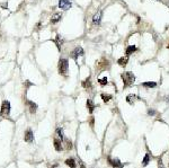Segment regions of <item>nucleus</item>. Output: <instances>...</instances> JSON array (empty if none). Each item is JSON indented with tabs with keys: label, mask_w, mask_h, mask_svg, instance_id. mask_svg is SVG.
I'll return each instance as SVG.
<instances>
[{
	"label": "nucleus",
	"mask_w": 169,
	"mask_h": 168,
	"mask_svg": "<svg viewBox=\"0 0 169 168\" xmlns=\"http://www.w3.org/2000/svg\"><path fill=\"white\" fill-rule=\"evenodd\" d=\"M121 78H122V80H123V84H124L123 87H124V88L132 86V85L134 84V81H135V76H134V73L131 72V71H127V72L122 73V74H121Z\"/></svg>",
	"instance_id": "1"
},
{
	"label": "nucleus",
	"mask_w": 169,
	"mask_h": 168,
	"mask_svg": "<svg viewBox=\"0 0 169 168\" xmlns=\"http://www.w3.org/2000/svg\"><path fill=\"white\" fill-rule=\"evenodd\" d=\"M61 18H62V15H61V14H54V15L52 16V18H51V23H52V24H56L57 22L61 20Z\"/></svg>",
	"instance_id": "16"
},
{
	"label": "nucleus",
	"mask_w": 169,
	"mask_h": 168,
	"mask_svg": "<svg viewBox=\"0 0 169 168\" xmlns=\"http://www.w3.org/2000/svg\"><path fill=\"white\" fill-rule=\"evenodd\" d=\"M94 121H95V119L91 117V119H90V125H91V126H94Z\"/></svg>",
	"instance_id": "27"
},
{
	"label": "nucleus",
	"mask_w": 169,
	"mask_h": 168,
	"mask_svg": "<svg viewBox=\"0 0 169 168\" xmlns=\"http://www.w3.org/2000/svg\"><path fill=\"white\" fill-rule=\"evenodd\" d=\"M69 65H68V60L67 59H60L59 60V63H57V70H59V73L63 77H67L68 74V69H69Z\"/></svg>",
	"instance_id": "2"
},
{
	"label": "nucleus",
	"mask_w": 169,
	"mask_h": 168,
	"mask_svg": "<svg viewBox=\"0 0 169 168\" xmlns=\"http://www.w3.org/2000/svg\"><path fill=\"white\" fill-rule=\"evenodd\" d=\"M81 55H84V50L81 49V47H76L75 49V51L72 52V58L73 59H77V58H79V57H81Z\"/></svg>",
	"instance_id": "8"
},
{
	"label": "nucleus",
	"mask_w": 169,
	"mask_h": 168,
	"mask_svg": "<svg viewBox=\"0 0 169 168\" xmlns=\"http://www.w3.org/2000/svg\"><path fill=\"white\" fill-rule=\"evenodd\" d=\"M86 105H87V108H88V112H89V113L91 114V113L94 112V109H95V107H96V105H95V104L92 103V101H90V99H88V101H87V104H86Z\"/></svg>",
	"instance_id": "14"
},
{
	"label": "nucleus",
	"mask_w": 169,
	"mask_h": 168,
	"mask_svg": "<svg viewBox=\"0 0 169 168\" xmlns=\"http://www.w3.org/2000/svg\"><path fill=\"white\" fill-rule=\"evenodd\" d=\"M134 101H135V96L134 95H129L126 97V101L130 104V105H133L134 104Z\"/></svg>",
	"instance_id": "22"
},
{
	"label": "nucleus",
	"mask_w": 169,
	"mask_h": 168,
	"mask_svg": "<svg viewBox=\"0 0 169 168\" xmlns=\"http://www.w3.org/2000/svg\"><path fill=\"white\" fill-rule=\"evenodd\" d=\"M54 43L56 44L57 49H59V50H61V45L63 44V40H62V37H61L60 35H56L55 40H54Z\"/></svg>",
	"instance_id": "17"
},
{
	"label": "nucleus",
	"mask_w": 169,
	"mask_h": 168,
	"mask_svg": "<svg viewBox=\"0 0 169 168\" xmlns=\"http://www.w3.org/2000/svg\"><path fill=\"white\" fill-rule=\"evenodd\" d=\"M127 62H129V58H127V57H122V58H119V59L117 60V63H118L121 67H125V66L127 65Z\"/></svg>",
	"instance_id": "12"
},
{
	"label": "nucleus",
	"mask_w": 169,
	"mask_h": 168,
	"mask_svg": "<svg viewBox=\"0 0 169 168\" xmlns=\"http://www.w3.org/2000/svg\"><path fill=\"white\" fill-rule=\"evenodd\" d=\"M10 113V103L8 101H3L1 104V111H0V115L1 116H8Z\"/></svg>",
	"instance_id": "3"
},
{
	"label": "nucleus",
	"mask_w": 169,
	"mask_h": 168,
	"mask_svg": "<svg viewBox=\"0 0 169 168\" xmlns=\"http://www.w3.org/2000/svg\"><path fill=\"white\" fill-rule=\"evenodd\" d=\"M65 165L69 166L70 168H76V161H75L73 158H69V159L65 160Z\"/></svg>",
	"instance_id": "20"
},
{
	"label": "nucleus",
	"mask_w": 169,
	"mask_h": 168,
	"mask_svg": "<svg viewBox=\"0 0 169 168\" xmlns=\"http://www.w3.org/2000/svg\"><path fill=\"white\" fill-rule=\"evenodd\" d=\"M137 50H138V49H137V46H135V45H130V46H127V47H126V50H125V54H126V57L131 55V54H132V53H134Z\"/></svg>",
	"instance_id": "11"
},
{
	"label": "nucleus",
	"mask_w": 169,
	"mask_h": 168,
	"mask_svg": "<svg viewBox=\"0 0 169 168\" xmlns=\"http://www.w3.org/2000/svg\"><path fill=\"white\" fill-rule=\"evenodd\" d=\"M24 140H25L26 142H32V141L34 140V134H33V131H32L30 129H27V130H26V132H25V134H24Z\"/></svg>",
	"instance_id": "7"
},
{
	"label": "nucleus",
	"mask_w": 169,
	"mask_h": 168,
	"mask_svg": "<svg viewBox=\"0 0 169 168\" xmlns=\"http://www.w3.org/2000/svg\"><path fill=\"white\" fill-rule=\"evenodd\" d=\"M158 168H164V166H162V164H161L160 160H159V163H158Z\"/></svg>",
	"instance_id": "28"
},
{
	"label": "nucleus",
	"mask_w": 169,
	"mask_h": 168,
	"mask_svg": "<svg viewBox=\"0 0 169 168\" xmlns=\"http://www.w3.org/2000/svg\"><path fill=\"white\" fill-rule=\"evenodd\" d=\"M53 144H54V148H55L56 151H62L63 150V147H62V143H61L60 139H54L53 140Z\"/></svg>",
	"instance_id": "10"
},
{
	"label": "nucleus",
	"mask_w": 169,
	"mask_h": 168,
	"mask_svg": "<svg viewBox=\"0 0 169 168\" xmlns=\"http://www.w3.org/2000/svg\"><path fill=\"white\" fill-rule=\"evenodd\" d=\"M83 87H84V89H91V80H90L89 77L84 81H83Z\"/></svg>",
	"instance_id": "18"
},
{
	"label": "nucleus",
	"mask_w": 169,
	"mask_h": 168,
	"mask_svg": "<svg viewBox=\"0 0 169 168\" xmlns=\"http://www.w3.org/2000/svg\"><path fill=\"white\" fill-rule=\"evenodd\" d=\"M141 85L143 87H145V88H154V87H157V82L156 81H145V82H142Z\"/></svg>",
	"instance_id": "13"
},
{
	"label": "nucleus",
	"mask_w": 169,
	"mask_h": 168,
	"mask_svg": "<svg viewBox=\"0 0 169 168\" xmlns=\"http://www.w3.org/2000/svg\"><path fill=\"white\" fill-rule=\"evenodd\" d=\"M72 6L71 0H59V8L62 10H69Z\"/></svg>",
	"instance_id": "5"
},
{
	"label": "nucleus",
	"mask_w": 169,
	"mask_h": 168,
	"mask_svg": "<svg viewBox=\"0 0 169 168\" xmlns=\"http://www.w3.org/2000/svg\"><path fill=\"white\" fill-rule=\"evenodd\" d=\"M102 16H103V11H98L94 18H92V22H94V25H99L100 24V20H102Z\"/></svg>",
	"instance_id": "9"
},
{
	"label": "nucleus",
	"mask_w": 169,
	"mask_h": 168,
	"mask_svg": "<svg viewBox=\"0 0 169 168\" xmlns=\"http://www.w3.org/2000/svg\"><path fill=\"white\" fill-rule=\"evenodd\" d=\"M0 6H1V8H5V9H6V8H8V5H6V2H2Z\"/></svg>",
	"instance_id": "26"
},
{
	"label": "nucleus",
	"mask_w": 169,
	"mask_h": 168,
	"mask_svg": "<svg viewBox=\"0 0 169 168\" xmlns=\"http://www.w3.org/2000/svg\"><path fill=\"white\" fill-rule=\"evenodd\" d=\"M27 104H28V106H29V112H30V113H35L36 109H37V105H36L34 101H28Z\"/></svg>",
	"instance_id": "15"
},
{
	"label": "nucleus",
	"mask_w": 169,
	"mask_h": 168,
	"mask_svg": "<svg viewBox=\"0 0 169 168\" xmlns=\"http://www.w3.org/2000/svg\"><path fill=\"white\" fill-rule=\"evenodd\" d=\"M148 114H149V115H152V116H153V115L156 114V112H154L153 109H149V111H148Z\"/></svg>",
	"instance_id": "25"
},
{
	"label": "nucleus",
	"mask_w": 169,
	"mask_h": 168,
	"mask_svg": "<svg viewBox=\"0 0 169 168\" xmlns=\"http://www.w3.org/2000/svg\"><path fill=\"white\" fill-rule=\"evenodd\" d=\"M100 96H102V99L105 101V103H108V101L112 99V96H111V95H106V94H104V93H103Z\"/></svg>",
	"instance_id": "23"
},
{
	"label": "nucleus",
	"mask_w": 169,
	"mask_h": 168,
	"mask_svg": "<svg viewBox=\"0 0 169 168\" xmlns=\"http://www.w3.org/2000/svg\"><path fill=\"white\" fill-rule=\"evenodd\" d=\"M107 163H108V165L110 166H112L113 168H122L123 167V164L121 163V160L119 159H117V158H111V157H107Z\"/></svg>",
	"instance_id": "4"
},
{
	"label": "nucleus",
	"mask_w": 169,
	"mask_h": 168,
	"mask_svg": "<svg viewBox=\"0 0 169 168\" xmlns=\"http://www.w3.org/2000/svg\"><path fill=\"white\" fill-rule=\"evenodd\" d=\"M98 82H99V85H100V86H106V85L108 84V80H107V78H106V77H104V78L98 79Z\"/></svg>",
	"instance_id": "24"
},
{
	"label": "nucleus",
	"mask_w": 169,
	"mask_h": 168,
	"mask_svg": "<svg viewBox=\"0 0 169 168\" xmlns=\"http://www.w3.org/2000/svg\"><path fill=\"white\" fill-rule=\"evenodd\" d=\"M150 159H151L150 155H149V154H145V156L143 157V160H142V166H143V167L148 166V164L150 163Z\"/></svg>",
	"instance_id": "19"
},
{
	"label": "nucleus",
	"mask_w": 169,
	"mask_h": 168,
	"mask_svg": "<svg viewBox=\"0 0 169 168\" xmlns=\"http://www.w3.org/2000/svg\"><path fill=\"white\" fill-rule=\"evenodd\" d=\"M56 133H57V135H59V138H60V140H61V141L65 140V139H64V134H63V129H62V128H57V129H56Z\"/></svg>",
	"instance_id": "21"
},
{
	"label": "nucleus",
	"mask_w": 169,
	"mask_h": 168,
	"mask_svg": "<svg viewBox=\"0 0 169 168\" xmlns=\"http://www.w3.org/2000/svg\"><path fill=\"white\" fill-rule=\"evenodd\" d=\"M97 69H98V70L110 69V62H108V60H106L105 58H103V59L97 63Z\"/></svg>",
	"instance_id": "6"
}]
</instances>
